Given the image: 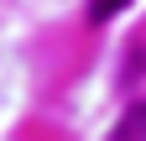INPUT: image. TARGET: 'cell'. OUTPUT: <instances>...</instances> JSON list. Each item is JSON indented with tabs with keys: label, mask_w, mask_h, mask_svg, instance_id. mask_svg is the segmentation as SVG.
Returning <instances> with one entry per match:
<instances>
[{
	"label": "cell",
	"mask_w": 146,
	"mask_h": 141,
	"mask_svg": "<svg viewBox=\"0 0 146 141\" xmlns=\"http://www.w3.org/2000/svg\"><path fill=\"white\" fill-rule=\"evenodd\" d=\"M125 5H131V0H89V21H110V16H115V11H125Z\"/></svg>",
	"instance_id": "cell-2"
},
{
	"label": "cell",
	"mask_w": 146,
	"mask_h": 141,
	"mask_svg": "<svg viewBox=\"0 0 146 141\" xmlns=\"http://www.w3.org/2000/svg\"><path fill=\"white\" fill-rule=\"evenodd\" d=\"M115 136H125V141H146V99H136L131 110L120 115V126H115Z\"/></svg>",
	"instance_id": "cell-1"
}]
</instances>
